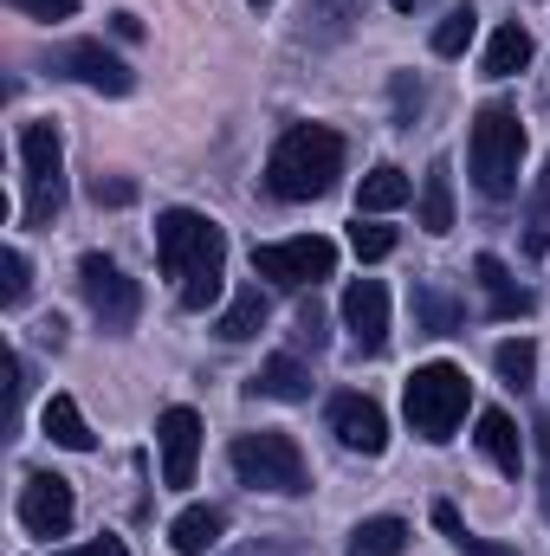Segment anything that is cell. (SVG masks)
<instances>
[{
    "label": "cell",
    "mask_w": 550,
    "mask_h": 556,
    "mask_svg": "<svg viewBox=\"0 0 550 556\" xmlns=\"http://www.w3.org/2000/svg\"><path fill=\"white\" fill-rule=\"evenodd\" d=\"M409 194H414L409 175H402L396 162H376V168L363 175V188H357V214H396Z\"/></svg>",
    "instance_id": "e0dca14e"
},
{
    "label": "cell",
    "mask_w": 550,
    "mask_h": 556,
    "mask_svg": "<svg viewBox=\"0 0 550 556\" xmlns=\"http://www.w3.org/2000/svg\"><path fill=\"white\" fill-rule=\"evenodd\" d=\"M421 104H427L421 78H409V72H396V117H402V124H414V117H421Z\"/></svg>",
    "instance_id": "d6a6232c"
},
{
    "label": "cell",
    "mask_w": 550,
    "mask_h": 556,
    "mask_svg": "<svg viewBox=\"0 0 550 556\" xmlns=\"http://www.w3.org/2000/svg\"><path fill=\"white\" fill-rule=\"evenodd\" d=\"M20 13H33V20H72L78 13V0H13Z\"/></svg>",
    "instance_id": "836d02e7"
},
{
    "label": "cell",
    "mask_w": 550,
    "mask_h": 556,
    "mask_svg": "<svg viewBox=\"0 0 550 556\" xmlns=\"http://www.w3.org/2000/svg\"><path fill=\"white\" fill-rule=\"evenodd\" d=\"M525 253H532V260L550 253V162L538 168V181H532V194H525Z\"/></svg>",
    "instance_id": "cb8c5ba5"
},
{
    "label": "cell",
    "mask_w": 550,
    "mask_h": 556,
    "mask_svg": "<svg viewBox=\"0 0 550 556\" xmlns=\"http://www.w3.org/2000/svg\"><path fill=\"white\" fill-rule=\"evenodd\" d=\"M52 65H59L65 78H78V85L104 91V98H130V91H137V72H130L104 39H65V46L52 52Z\"/></svg>",
    "instance_id": "9c48e42d"
},
{
    "label": "cell",
    "mask_w": 550,
    "mask_h": 556,
    "mask_svg": "<svg viewBox=\"0 0 550 556\" xmlns=\"http://www.w3.org/2000/svg\"><path fill=\"white\" fill-rule=\"evenodd\" d=\"M343 330H350L357 356H383L389 350V291H383V278H357L343 291Z\"/></svg>",
    "instance_id": "8fae6325"
},
{
    "label": "cell",
    "mask_w": 550,
    "mask_h": 556,
    "mask_svg": "<svg viewBox=\"0 0 550 556\" xmlns=\"http://www.w3.org/2000/svg\"><path fill=\"white\" fill-rule=\"evenodd\" d=\"M409 551V525L402 518H363L350 531V556H402Z\"/></svg>",
    "instance_id": "603a6c76"
},
{
    "label": "cell",
    "mask_w": 550,
    "mask_h": 556,
    "mask_svg": "<svg viewBox=\"0 0 550 556\" xmlns=\"http://www.w3.org/2000/svg\"><path fill=\"white\" fill-rule=\"evenodd\" d=\"M518 162H525V124L512 104H479L473 130H466V168L473 188L486 201H512L518 194Z\"/></svg>",
    "instance_id": "3957f363"
},
{
    "label": "cell",
    "mask_w": 550,
    "mask_h": 556,
    "mask_svg": "<svg viewBox=\"0 0 550 556\" xmlns=\"http://www.w3.org/2000/svg\"><path fill=\"white\" fill-rule=\"evenodd\" d=\"M350 247H357V260H389V253H396V227H376V220H363V214H357Z\"/></svg>",
    "instance_id": "f546056e"
},
{
    "label": "cell",
    "mask_w": 550,
    "mask_h": 556,
    "mask_svg": "<svg viewBox=\"0 0 550 556\" xmlns=\"http://www.w3.org/2000/svg\"><path fill=\"white\" fill-rule=\"evenodd\" d=\"M155 266L162 278H175L182 311H208L227 278V233L195 207H168L155 214Z\"/></svg>",
    "instance_id": "6da1fadb"
},
{
    "label": "cell",
    "mask_w": 550,
    "mask_h": 556,
    "mask_svg": "<svg viewBox=\"0 0 550 556\" xmlns=\"http://www.w3.org/2000/svg\"><path fill=\"white\" fill-rule=\"evenodd\" d=\"M247 389H253V395H266V402H311V369H304L298 356H273Z\"/></svg>",
    "instance_id": "ac0fdd59"
},
{
    "label": "cell",
    "mask_w": 550,
    "mask_h": 556,
    "mask_svg": "<svg viewBox=\"0 0 550 556\" xmlns=\"http://www.w3.org/2000/svg\"><path fill=\"white\" fill-rule=\"evenodd\" d=\"M46 440L65 446V453H91V446H98V433L85 427V415H78L72 395H52V402H46Z\"/></svg>",
    "instance_id": "7402d4cb"
},
{
    "label": "cell",
    "mask_w": 550,
    "mask_h": 556,
    "mask_svg": "<svg viewBox=\"0 0 550 556\" xmlns=\"http://www.w3.org/2000/svg\"><path fill=\"white\" fill-rule=\"evenodd\" d=\"M434 525L447 531V544H453L460 556H518V551H505V544H492V538H473V531L460 525V511H453V505H434Z\"/></svg>",
    "instance_id": "4316f807"
},
{
    "label": "cell",
    "mask_w": 550,
    "mask_h": 556,
    "mask_svg": "<svg viewBox=\"0 0 550 556\" xmlns=\"http://www.w3.org/2000/svg\"><path fill=\"white\" fill-rule=\"evenodd\" d=\"M291 337H298L304 350H324V343H330V324H324V311H317V304H298V317H291Z\"/></svg>",
    "instance_id": "4dcf8cb0"
},
{
    "label": "cell",
    "mask_w": 550,
    "mask_h": 556,
    "mask_svg": "<svg viewBox=\"0 0 550 556\" xmlns=\"http://www.w3.org/2000/svg\"><path fill=\"white\" fill-rule=\"evenodd\" d=\"M227 459H234L240 485H253V492H278V498H298V492H311V466H304L298 440H291V433H278V427L240 433Z\"/></svg>",
    "instance_id": "277c9868"
},
{
    "label": "cell",
    "mask_w": 550,
    "mask_h": 556,
    "mask_svg": "<svg viewBox=\"0 0 550 556\" xmlns=\"http://www.w3.org/2000/svg\"><path fill=\"white\" fill-rule=\"evenodd\" d=\"M247 7H273V0H247Z\"/></svg>",
    "instance_id": "ab89813d"
},
{
    "label": "cell",
    "mask_w": 550,
    "mask_h": 556,
    "mask_svg": "<svg viewBox=\"0 0 550 556\" xmlns=\"http://www.w3.org/2000/svg\"><path fill=\"white\" fill-rule=\"evenodd\" d=\"M525 65H532V33L518 20H505L492 33V46H486V78H518Z\"/></svg>",
    "instance_id": "ffe728a7"
},
{
    "label": "cell",
    "mask_w": 550,
    "mask_h": 556,
    "mask_svg": "<svg viewBox=\"0 0 550 556\" xmlns=\"http://www.w3.org/2000/svg\"><path fill=\"white\" fill-rule=\"evenodd\" d=\"M221 531H227V511H221V505H188V511L168 525V544L182 556H208L221 544Z\"/></svg>",
    "instance_id": "2e32d148"
},
{
    "label": "cell",
    "mask_w": 550,
    "mask_h": 556,
    "mask_svg": "<svg viewBox=\"0 0 550 556\" xmlns=\"http://www.w3.org/2000/svg\"><path fill=\"white\" fill-rule=\"evenodd\" d=\"M111 33H117V39H142V20L137 13H111Z\"/></svg>",
    "instance_id": "8d00e7d4"
},
{
    "label": "cell",
    "mask_w": 550,
    "mask_h": 556,
    "mask_svg": "<svg viewBox=\"0 0 550 556\" xmlns=\"http://www.w3.org/2000/svg\"><path fill=\"white\" fill-rule=\"evenodd\" d=\"M91 201H98V207H130V201H137V181H124V175H91Z\"/></svg>",
    "instance_id": "1f68e13d"
},
{
    "label": "cell",
    "mask_w": 550,
    "mask_h": 556,
    "mask_svg": "<svg viewBox=\"0 0 550 556\" xmlns=\"http://www.w3.org/2000/svg\"><path fill=\"white\" fill-rule=\"evenodd\" d=\"M253 273L285 285V291H304V285H324L337 273V247L324 233H298V240H266L253 247Z\"/></svg>",
    "instance_id": "52a82bcc"
},
{
    "label": "cell",
    "mask_w": 550,
    "mask_h": 556,
    "mask_svg": "<svg viewBox=\"0 0 550 556\" xmlns=\"http://www.w3.org/2000/svg\"><path fill=\"white\" fill-rule=\"evenodd\" d=\"M532 433H538V453H545V485H550V415L538 420V427H532Z\"/></svg>",
    "instance_id": "74e56055"
},
{
    "label": "cell",
    "mask_w": 550,
    "mask_h": 556,
    "mask_svg": "<svg viewBox=\"0 0 550 556\" xmlns=\"http://www.w3.org/2000/svg\"><path fill=\"white\" fill-rule=\"evenodd\" d=\"M78 298L91 304V317L104 324V330H130L142 311V285L117 260H104V253H85L78 260Z\"/></svg>",
    "instance_id": "ba28073f"
},
{
    "label": "cell",
    "mask_w": 550,
    "mask_h": 556,
    "mask_svg": "<svg viewBox=\"0 0 550 556\" xmlns=\"http://www.w3.org/2000/svg\"><path fill=\"white\" fill-rule=\"evenodd\" d=\"M414 324H421L427 337H453V330H460V304H453L440 285H414Z\"/></svg>",
    "instance_id": "d4e9b609"
},
{
    "label": "cell",
    "mask_w": 550,
    "mask_h": 556,
    "mask_svg": "<svg viewBox=\"0 0 550 556\" xmlns=\"http://www.w3.org/2000/svg\"><path fill=\"white\" fill-rule=\"evenodd\" d=\"M20 168H26V227H52L65 207V142L59 124L20 130Z\"/></svg>",
    "instance_id": "8992f818"
},
{
    "label": "cell",
    "mask_w": 550,
    "mask_h": 556,
    "mask_svg": "<svg viewBox=\"0 0 550 556\" xmlns=\"http://www.w3.org/2000/svg\"><path fill=\"white\" fill-rule=\"evenodd\" d=\"M343 175V137L330 124H298L266 155V188L278 201H324Z\"/></svg>",
    "instance_id": "7a4b0ae2"
},
{
    "label": "cell",
    "mask_w": 550,
    "mask_h": 556,
    "mask_svg": "<svg viewBox=\"0 0 550 556\" xmlns=\"http://www.w3.org/2000/svg\"><path fill=\"white\" fill-rule=\"evenodd\" d=\"M479 453L505 472V479H518L525 472V446H518V420L505 415V408H486L479 415Z\"/></svg>",
    "instance_id": "9a60e30c"
},
{
    "label": "cell",
    "mask_w": 550,
    "mask_h": 556,
    "mask_svg": "<svg viewBox=\"0 0 550 556\" xmlns=\"http://www.w3.org/2000/svg\"><path fill=\"white\" fill-rule=\"evenodd\" d=\"M72 518H78L72 479H59V472H33V479L20 485V525H26L33 538H65Z\"/></svg>",
    "instance_id": "30bf717a"
},
{
    "label": "cell",
    "mask_w": 550,
    "mask_h": 556,
    "mask_svg": "<svg viewBox=\"0 0 550 556\" xmlns=\"http://www.w3.org/2000/svg\"><path fill=\"white\" fill-rule=\"evenodd\" d=\"M330 433H337L343 453L376 459V453L389 446V415H383L370 395H330Z\"/></svg>",
    "instance_id": "7c38bea8"
},
{
    "label": "cell",
    "mask_w": 550,
    "mask_h": 556,
    "mask_svg": "<svg viewBox=\"0 0 550 556\" xmlns=\"http://www.w3.org/2000/svg\"><path fill=\"white\" fill-rule=\"evenodd\" d=\"M473 33H479V13H473V7H453V13L434 26V52H440V59H460V52L473 46Z\"/></svg>",
    "instance_id": "83f0119b"
},
{
    "label": "cell",
    "mask_w": 550,
    "mask_h": 556,
    "mask_svg": "<svg viewBox=\"0 0 550 556\" xmlns=\"http://www.w3.org/2000/svg\"><path fill=\"white\" fill-rule=\"evenodd\" d=\"M214 330H221V343H253V337L266 330V291H260V285H247V291L221 311V324H214Z\"/></svg>",
    "instance_id": "44dd1931"
},
{
    "label": "cell",
    "mask_w": 550,
    "mask_h": 556,
    "mask_svg": "<svg viewBox=\"0 0 550 556\" xmlns=\"http://www.w3.org/2000/svg\"><path fill=\"white\" fill-rule=\"evenodd\" d=\"M155 440H162V485H195V459H201V415L195 408H168L155 420Z\"/></svg>",
    "instance_id": "4fadbf2b"
},
{
    "label": "cell",
    "mask_w": 550,
    "mask_h": 556,
    "mask_svg": "<svg viewBox=\"0 0 550 556\" xmlns=\"http://www.w3.org/2000/svg\"><path fill=\"white\" fill-rule=\"evenodd\" d=\"M26 291H33V266H26V253H7V260H0V304L20 311Z\"/></svg>",
    "instance_id": "f1b7e54d"
},
{
    "label": "cell",
    "mask_w": 550,
    "mask_h": 556,
    "mask_svg": "<svg viewBox=\"0 0 550 556\" xmlns=\"http://www.w3.org/2000/svg\"><path fill=\"white\" fill-rule=\"evenodd\" d=\"M421 227H427V233H453V168H447V155L427 162V181H421Z\"/></svg>",
    "instance_id": "d6986e66"
},
{
    "label": "cell",
    "mask_w": 550,
    "mask_h": 556,
    "mask_svg": "<svg viewBox=\"0 0 550 556\" xmlns=\"http://www.w3.org/2000/svg\"><path fill=\"white\" fill-rule=\"evenodd\" d=\"M466 402H473V382H466V369H453V363L414 369L409 395H402L409 427L421 433V440H453V427L466 420Z\"/></svg>",
    "instance_id": "5b68a950"
},
{
    "label": "cell",
    "mask_w": 550,
    "mask_h": 556,
    "mask_svg": "<svg viewBox=\"0 0 550 556\" xmlns=\"http://www.w3.org/2000/svg\"><path fill=\"white\" fill-rule=\"evenodd\" d=\"M492 369L505 376V389H532V382H538V343H532V337L499 343V350H492Z\"/></svg>",
    "instance_id": "484cf974"
},
{
    "label": "cell",
    "mask_w": 550,
    "mask_h": 556,
    "mask_svg": "<svg viewBox=\"0 0 550 556\" xmlns=\"http://www.w3.org/2000/svg\"><path fill=\"white\" fill-rule=\"evenodd\" d=\"M7 376H13V427H20V408H26V356H7Z\"/></svg>",
    "instance_id": "e575fe53"
},
{
    "label": "cell",
    "mask_w": 550,
    "mask_h": 556,
    "mask_svg": "<svg viewBox=\"0 0 550 556\" xmlns=\"http://www.w3.org/2000/svg\"><path fill=\"white\" fill-rule=\"evenodd\" d=\"M473 278H479V291H486V311H492V317H532V304H538V298L505 273V260H499V253H479V260H473Z\"/></svg>",
    "instance_id": "5bb4252c"
},
{
    "label": "cell",
    "mask_w": 550,
    "mask_h": 556,
    "mask_svg": "<svg viewBox=\"0 0 550 556\" xmlns=\"http://www.w3.org/2000/svg\"><path fill=\"white\" fill-rule=\"evenodd\" d=\"M414 7H427V0H396V13H414Z\"/></svg>",
    "instance_id": "f35d334b"
},
{
    "label": "cell",
    "mask_w": 550,
    "mask_h": 556,
    "mask_svg": "<svg viewBox=\"0 0 550 556\" xmlns=\"http://www.w3.org/2000/svg\"><path fill=\"white\" fill-rule=\"evenodd\" d=\"M52 556H130L117 538H91V544H78V551H52Z\"/></svg>",
    "instance_id": "d590c367"
}]
</instances>
